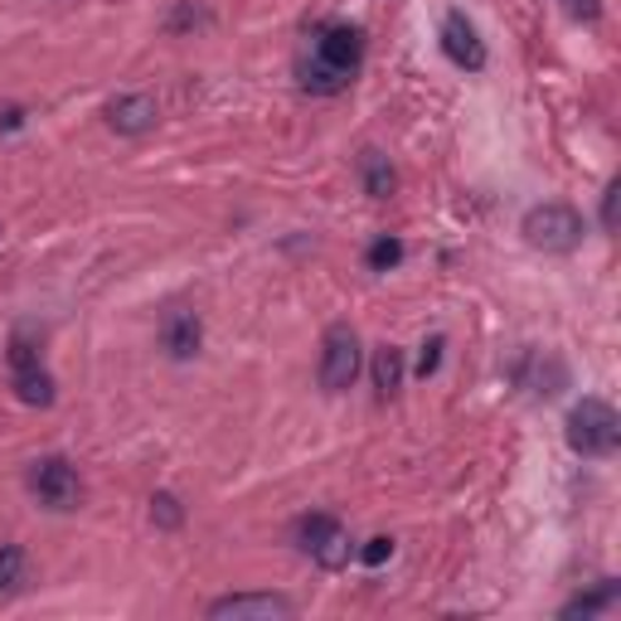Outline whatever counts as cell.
<instances>
[{"label": "cell", "mask_w": 621, "mask_h": 621, "mask_svg": "<svg viewBox=\"0 0 621 621\" xmlns=\"http://www.w3.org/2000/svg\"><path fill=\"white\" fill-rule=\"evenodd\" d=\"M621 442V418L612 403L602 399H583L568 413V447L578 457H612Z\"/></svg>", "instance_id": "2"}, {"label": "cell", "mask_w": 621, "mask_h": 621, "mask_svg": "<svg viewBox=\"0 0 621 621\" xmlns=\"http://www.w3.org/2000/svg\"><path fill=\"white\" fill-rule=\"evenodd\" d=\"M156 98H147V92H122V98L108 102V127L122 131V137H141V131L156 127Z\"/></svg>", "instance_id": "10"}, {"label": "cell", "mask_w": 621, "mask_h": 621, "mask_svg": "<svg viewBox=\"0 0 621 621\" xmlns=\"http://www.w3.org/2000/svg\"><path fill=\"white\" fill-rule=\"evenodd\" d=\"M151 520L161 524V530H180V520H184V510H180V500L161 491V495H151Z\"/></svg>", "instance_id": "17"}, {"label": "cell", "mask_w": 621, "mask_h": 621, "mask_svg": "<svg viewBox=\"0 0 621 621\" xmlns=\"http://www.w3.org/2000/svg\"><path fill=\"white\" fill-rule=\"evenodd\" d=\"M30 491L44 510H78V500H83V475L69 457H39L30 467Z\"/></svg>", "instance_id": "4"}, {"label": "cell", "mask_w": 621, "mask_h": 621, "mask_svg": "<svg viewBox=\"0 0 621 621\" xmlns=\"http://www.w3.org/2000/svg\"><path fill=\"white\" fill-rule=\"evenodd\" d=\"M442 350H447V340H442V335H432L428 345H422V354H418V374H422V379H428V374H438Z\"/></svg>", "instance_id": "18"}, {"label": "cell", "mask_w": 621, "mask_h": 621, "mask_svg": "<svg viewBox=\"0 0 621 621\" xmlns=\"http://www.w3.org/2000/svg\"><path fill=\"white\" fill-rule=\"evenodd\" d=\"M209 617H233V621H287L297 607L277 592H233V598L209 602Z\"/></svg>", "instance_id": "8"}, {"label": "cell", "mask_w": 621, "mask_h": 621, "mask_svg": "<svg viewBox=\"0 0 621 621\" xmlns=\"http://www.w3.org/2000/svg\"><path fill=\"white\" fill-rule=\"evenodd\" d=\"M301 549H307L321 568L350 563V534H345V524L330 520V514H307V520H301Z\"/></svg>", "instance_id": "7"}, {"label": "cell", "mask_w": 621, "mask_h": 621, "mask_svg": "<svg viewBox=\"0 0 621 621\" xmlns=\"http://www.w3.org/2000/svg\"><path fill=\"white\" fill-rule=\"evenodd\" d=\"M617 194H621V184L612 180V184H607V194H602V229L607 233L617 229Z\"/></svg>", "instance_id": "21"}, {"label": "cell", "mask_w": 621, "mask_h": 621, "mask_svg": "<svg viewBox=\"0 0 621 621\" xmlns=\"http://www.w3.org/2000/svg\"><path fill=\"white\" fill-rule=\"evenodd\" d=\"M354 374H360V335L340 321V325H330L321 340V389L345 393L354 384Z\"/></svg>", "instance_id": "5"}, {"label": "cell", "mask_w": 621, "mask_h": 621, "mask_svg": "<svg viewBox=\"0 0 621 621\" xmlns=\"http://www.w3.org/2000/svg\"><path fill=\"white\" fill-rule=\"evenodd\" d=\"M403 384V350H393V345H379L374 350V389L384 393V399H393Z\"/></svg>", "instance_id": "13"}, {"label": "cell", "mask_w": 621, "mask_h": 621, "mask_svg": "<svg viewBox=\"0 0 621 621\" xmlns=\"http://www.w3.org/2000/svg\"><path fill=\"white\" fill-rule=\"evenodd\" d=\"M563 10L573 20H598L602 16V0H563Z\"/></svg>", "instance_id": "20"}, {"label": "cell", "mask_w": 621, "mask_h": 621, "mask_svg": "<svg viewBox=\"0 0 621 621\" xmlns=\"http://www.w3.org/2000/svg\"><path fill=\"white\" fill-rule=\"evenodd\" d=\"M524 243L544 253H573L583 243V214L573 204H534L524 214Z\"/></svg>", "instance_id": "3"}, {"label": "cell", "mask_w": 621, "mask_h": 621, "mask_svg": "<svg viewBox=\"0 0 621 621\" xmlns=\"http://www.w3.org/2000/svg\"><path fill=\"white\" fill-rule=\"evenodd\" d=\"M10 369H16V393L30 408H49V403H54V379H49V369L39 364V350L24 335L10 340Z\"/></svg>", "instance_id": "6"}, {"label": "cell", "mask_w": 621, "mask_h": 621, "mask_svg": "<svg viewBox=\"0 0 621 621\" xmlns=\"http://www.w3.org/2000/svg\"><path fill=\"white\" fill-rule=\"evenodd\" d=\"M360 180H364V190L374 194V200H389L393 184H399V176H393V166H389V156H379V151H364L360 156Z\"/></svg>", "instance_id": "12"}, {"label": "cell", "mask_w": 621, "mask_h": 621, "mask_svg": "<svg viewBox=\"0 0 621 621\" xmlns=\"http://www.w3.org/2000/svg\"><path fill=\"white\" fill-rule=\"evenodd\" d=\"M617 602V583L612 578H602V588L598 592H583V598H573L563 607V617H598L602 607H612Z\"/></svg>", "instance_id": "14"}, {"label": "cell", "mask_w": 621, "mask_h": 621, "mask_svg": "<svg viewBox=\"0 0 621 621\" xmlns=\"http://www.w3.org/2000/svg\"><path fill=\"white\" fill-rule=\"evenodd\" d=\"M200 340H204V325H200V315L194 311L176 307L161 321V345H166L170 360H194V354H200Z\"/></svg>", "instance_id": "11"}, {"label": "cell", "mask_w": 621, "mask_h": 621, "mask_svg": "<svg viewBox=\"0 0 621 621\" xmlns=\"http://www.w3.org/2000/svg\"><path fill=\"white\" fill-rule=\"evenodd\" d=\"M360 559H364L369 568H379V563H384V559H393V539H389V534H379V539H369V544H364V553H360Z\"/></svg>", "instance_id": "19"}, {"label": "cell", "mask_w": 621, "mask_h": 621, "mask_svg": "<svg viewBox=\"0 0 621 621\" xmlns=\"http://www.w3.org/2000/svg\"><path fill=\"white\" fill-rule=\"evenodd\" d=\"M364 59V34L354 30V24H325L321 34H315V49L311 59L301 63V88L307 92H345L354 69H360Z\"/></svg>", "instance_id": "1"}, {"label": "cell", "mask_w": 621, "mask_h": 621, "mask_svg": "<svg viewBox=\"0 0 621 621\" xmlns=\"http://www.w3.org/2000/svg\"><path fill=\"white\" fill-rule=\"evenodd\" d=\"M24 578V549L20 544H0V592H16Z\"/></svg>", "instance_id": "15"}, {"label": "cell", "mask_w": 621, "mask_h": 621, "mask_svg": "<svg viewBox=\"0 0 621 621\" xmlns=\"http://www.w3.org/2000/svg\"><path fill=\"white\" fill-rule=\"evenodd\" d=\"M364 262H369V272H389V268H399V262H403V243H399V238H379V243L364 253Z\"/></svg>", "instance_id": "16"}, {"label": "cell", "mask_w": 621, "mask_h": 621, "mask_svg": "<svg viewBox=\"0 0 621 621\" xmlns=\"http://www.w3.org/2000/svg\"><path fill=\"white\" fill-rule=\"evenodd\" d=\"M442 54L452 59L457 69H467V73H481L485 69V44H481L475 24L461 16V10H452V16L442 20Z\"/></svg>", "instance_id": "9"}]
</instances>
